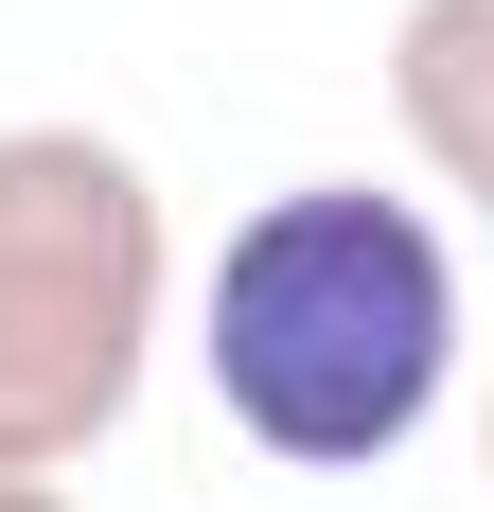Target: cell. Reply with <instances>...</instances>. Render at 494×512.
<instances>
[{
    "label": "cell",
    "mask_w": 494,
    "mask_h": 512,
    "mask_svg": "<svg viewBox=\"0 0 494 512\" xmlns=\"http://www.w3.org/2000/svg\"><path fill=\"white\" fill-rule=\"evenodd\" d=\"M195 371L247 460L389 477L459 389V248L371 177H283L195 283Z\"/></svg>",
    "instance_id": "cell-1"
},
{
    "label": "cell",
    "mask_w": 494,
    "mask_h": 512,
    "mask_svg": "<svg viewBox=\"0 0 494 512\" xmlns=\"http://www.w3.org/2000/svg\"><path fill=\"white\" fill-rule=\"evenodd\" d=\"M177 230L106 124H0V460L71 477L159 371Z\"/></svg>",
    "instance_id": "cell-2"
},
{
    "label": "cell",
    "mask_w": 494,
    "mask_h": 512,
    "mask_svg": "<svg viewBox=\"0 0 494 512\" xmlns=\"http://www.w3.org/2000/svg\"><path fill=\"white\" fill-rule=\"evenodd\" d=\"M389 124H406V159L494 230V0H406L389 18Z\"/></svg>",
    "instance_id": "cell-3"
},
{
    "label": "cell",
    "mask_w": 494,
    "mask_h": 512,
    "mask_svg": "<svg viewBox=\"0 0 494 512\" xmlns=\"http://www.w3.org/2000/svg\"><path fill=\"white\" fill-rule=\"evenodd\" d=\"M0 512H89V495H71V477H18V460H0Z\"/></svg>",
    "instance_id": "cell-4"
}]
</instances>
